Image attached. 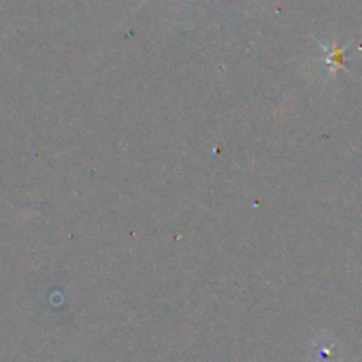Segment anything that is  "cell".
I'll return each instance as SVG.
<instances>
[{
    "mask_svg": "<svg viewBox=\"0 0 362 362\" xmlns=\"http://www.w3.org/2000/svg\"><path fill=\"white\" fill-rule=\"evenodd\" d=\"M341 55H343V49H339V48H332V49H329V55H327V64L329 66H331V71L332 73H334V71H338V67L341 66Z\"/></svg>",
    "mask_w": 362,
    "mask_h": 362,
    "instance_id": "obj_1",
    "label": "cell"
}]
</instances>
